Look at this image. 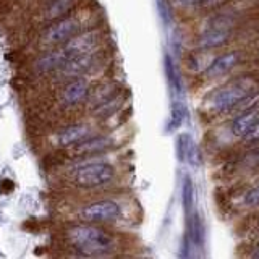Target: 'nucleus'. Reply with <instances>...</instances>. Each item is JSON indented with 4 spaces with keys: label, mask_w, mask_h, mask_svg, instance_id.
I'll return each instance as SVG.
<instances>
[{
    "label": "nucleus",
    "mask_w": 259,
    "mask_h": 259,
    "mask_svg": "<svg viewBox=\"0 0 259 259\" xmlns=\"http://www.w3.org/2000/svg\"><path fill=\"white\" fill-rule=\"evenodd\" d=\"M67 245L83 257L112 256L118 248L115 235L101 224L81 222L68 227L63 233Z\"/></svg>",
    "instance_id": "1"
},
{
    "label": "nucleus",
    "mask_w": 259,
    "mask_h": 259,
    "mask_svg": "<svg viewBox=\"0 0 259 259\" xmlns=\"http://www.w3.org/2000/svg\"><path fill=\"white\" fill-rule=\"evenodd\" d=\"M259 88V70L248 68L246 73L229 78L224 84L210 93L204 101L209 117H224L240 101L248 97Z\"/></svg>",
    "instance_id": "2"
},
{
    "label": "nucleus",
    "mask_w": 259,
    "mask_h": 259,
    "mask_svg": "<svg viewBox=\"0 0 259 259\" xmlns=\"http://www.w3.org/2000/svg\"><path fill=\"white\" fill-rule=\"evenodd\" d=\"M257 54H259V47L253 44H248L243 47H233V49H229V51H224L222 54L219 52L215 54L214 59L210 60V63L207 65V68L202 71L201 76L206 81H215V79L225 78L245 62H254Z\"/></svg>",
    "instance_id": "3"
},
{
    "label": "nucleus",
    "mask_w": 259,
    "mask_h": 259,
    "mask_svg": "<svg viewBox=\"0 0 259 259\" xmlns=\"http://www.w3.org/2000/svg\"><path fill=\"white\" fill-rule=\"evenodd\" d=\"M117 170L107 162H88L70 170V182L83 190L101 188L113 182Z\"/></svg>",
    "instance_id": "4"
},
{
    "label": "nucleus",
    "mask_w": 259,
    "mask_h": 259,
    "mask_svg": "<svg viewBox=\"0 0 259 259\" xmlns=\"http://www.w3.org/2000/svg\"><path fill=\"white\" fill-rule=\"evenodd\" d=\"M81 31H83V23L79 21V18L68 15V16H63L60 20L49 23V26L40 32L39 42L42 47L52 49V47L65 44L73 36L79 34Z\"/></svg>",
    "instance_id": "5"
},
{
    "label": "nucleus",
    "mask_w": 259,
    "mask_h": 259,
    "mask_svg": "<svg viewBox=\"0 0 259 259\" xmlns=\"http://www.w3.org/2000/svg\"><path fill=\"white\" fill-rule=\"evenodd\" d=\"M121 217V206L112 199H97L79 209V219L91 224H112Z\"/></svg>",
    "instance_id": "6"
},
{
    "label": "nucleus",
    "mask_w": 259,
    "mask_h": 259,
    "mask_svg": "<svg viewBox=\"0 0 259 259\" xmlns=\"http://www.w3.org/2000/svg\"><path fill=\"white\" fill-rule=\"evenodd\" d=\"M96 57H97V52L71 57V59L65 62L59 70H55L52 75L55 76L57 81H62V83H65V81H68V79H73V78L84 76L86 73L96 65Z\"/></svg>",
    "instance_id": "7"
},
{
    "label": "nucleus",
    "mask_w": 259,
    "mask_h": 259,
    "mask_svg": "<svg viewBox=\"0 0 259 259\" xmlns=\"http://www.w3.org/2000/svg\"><path fill=\"white\" fill-rule=\"evenodd\" d=\"M91 94V83L84 76L73 78L63 83V88L60 89V104L67 109H73L76 105L83 104L88 96Z\"/></svg>",
    "instance_id": "8"
},
{
    "label": "nucleus",
    "mask_w": 259,
    "mask_h": 259,
    "mask_svg": "<svg viewBox=\"0 0 259 259\" xmlns=\"http://www.w3.org/2000/svg\"><path fill=\"white\" fill-rule=\"evenodd\" d=\"M113 146V140L109 136H93L89 135L84 140H81L75 146H71V154H75L78 157H88L96 156V154H102L109 151Z\"/></svg>",
    "instance_id": "9"
},
{
    "label": "nucleus",
    "mask_w": 259,
    "mask_h": 259,
    "mask_svg": "<svg viewBox=\"0 0 259 259\" xmlns=\"http://www.w3.org/2000/svg\"><path fill=\"white\" fill-rule=\"evenodd\" d=\"M257 120H259V107H254V109L246 110V112H241V113H238V115H235L232 118H227L225 132H227V135H229V138L240 140V138L245 135Z\"/></svg>",
    "instance_id": "10"
},
{
    "label": "nucleus",
    "mask_w": 259,
    "mask_h": 259,
    "mask_svg": "<svg viewBox=\"0 0 259 259\" xmlns=\"http://www.w3.org/2000/svg\"><path fill=\"white\" fill-rule=\"evenodd\" d=\"M91 135V126L86 123H71L63 126L62 130L55 133L54 143L57 148H71L76 143H79L81 140H84L86 136Z\"/></svg>",
    "instance_id": "11"
},
{
    "label": "nucleus",
    "mask_w": 259,
    "mask_h": 259,
    "mask_svg": "<svg viewBox=\"0 0 259 259\" xmlns=\"http://www.w3.org/2000/svg\"><path fill=\"white\" fill-rule=\"evenodd\" d=\"M232 0H172V4L182 10H191V12H198V13H210L227 5Z\"/></svg>",
    "instance_id": "12"
},
{
    "label": "nucleus",
    "mask_w": 259,
    "mask_h": 259,
    "mask_svg": "<svg viewBox=\"0 0 259 259\" xmlns=\"http://www.w3.org/2000/svg\"><path fill=\"white\" fill-rule=\"evenodd\" d=\"M78 0H51L42 12V18L47 23L60 20L63 16H68L70 12L76 7Z\"/></svg>",
    "instance_id": "13"
},
{
    "label": "nucleus",
    "mask_w": 259,
    "mask_h": 259,
    "mask_svg": "<svg viewBox=\"0 0 259 259\" xmlns=\"http://www.w3.org/2000/svg\"><path fill=\"white\" fill-rule=\"evenodd\" d=\"M217 51H202V49H194L193 52L188 54L186 57V68H188L191 73H196V75H202V71L207 68V65L210 63V60L215 57Z\"/></svg>",
    "instance_id": "14"
},
{
    "label": "nucleus",
    "mask_w": 259,
    "mask_h": 259,
    "mask_svg": "<svg viewBox=\"0 0 259 259\" xmlns=\"http://www.w3.org/2000/svg\"><path fill=\"white\" fill-rule=\"evenodd\" d=\"M241 207L243 209L259 207V180L254 185H251L249 188L241 194Z\"/></svg>",
    "instance_id": "15"
},
{
    "label": "nucleus",
    "mask_w": 259,
    "mask_h": 259,
    "mask_svg": "<svg viewBox=\"0 0 259 259\" xmlns=\"http://www.w3.org/2000/svg\"><path fill=\"white\" fill-rule=\"evenodd\" d=\"M196 148L191 140L190 135H180L177 140V151H178V159L180 160H188L191 151Z\"/></svg>",
    "instance_id": "16"
},
{
    "label": "nucleus",
    "mask_w": 259,
    "mask_h": 259,
    "mask_svg": "<svg viewBox=\"0 0 259 259\" xmlns=\"http://www.w3.org/2000/svg\"><path fill=\"white\" fill-rule=\"evenodd\" d=\"M238 141H240V144H238L240 151L248 149V148H251V146L259 144V120L248 130V132H246L245 135H243V136L240 138Z\"/></svg>",
    "instance_id": "17"
},
{
    "label": "nucleus",
    "mask_w": 259,
    "mask_h": 259,
    "mask_svg": "<svg viewBox=\"0 0 259 259\" xmlns=\"http://www.w3.org/2000/svg\"><path fill=\"white\" fill-rule=\"evenodd\" d=\"M190 233H191V241L194 245L202 246L204 243V224H202L199 215H193L191 219V225H190Z\"/></svg>",
    "instance_id": "18"
},
{
    "label": "nucleus",
    "mask_w": 259,
    "mask_h": 259,
    "mask_svg": "<svg viewBox=\"0 0 259 259\" xmlns=\"http://www.w3.org/2000/svg\"><path fill=\"white\" fill-rule=\"evenodd\" d=\"M165 71H167V78H168V83L172 86L174 93H180V78H178V73H177V68L172 62V59L167 55L165 57Z\"/></svg>",
    "instance_id": "19"
},
{
    "label": "nucleus",
    "mask_w": 259,
    "mask_h": 259,
    "mask_svg": "<svg viewBox=\"0 0 259 259\" xmlns=\"http://www.w3.org/2000/svg\"><path fill=\"white\" fill-rule=\"evenodd\" d=\"M182 193H183V206L186 209V212H190L191 207H193V201H194V188H193V183H191L190 177L185 178Z\"/></svg>",
    "instance_id": "20"
},
{
    "label": "nucleus",
    "mask_w": 259,
    "mask_h": 259,
    "mask_svg": "<svg viewBox=\"0 0 259 259\" xmlns=\"http://www.w3.org/2000/svg\"><path fill=\"white\" fill-rule=\"evenodd\" d=\"M185 107L180 104V102H175L174 107H172V118H170V128H178L182 126L183 120H185Z\"/></svg>",
    "instance_id": "21"
},
{
    "label": "nucleus",
    "mask_w": 259,
    "mask_h": 259,
    "mask_svg": "<svg viewBox=\"0 0 259 259\" xmlns=\"http://www.w3.org/2000/svg\"><path fill=\"white\" fill-rule=\"evenodd\" d=\"M246 256H249V257H254V259H259V240L254 243L253 246H251V249L246 253Z\"/></svg>",
    "instance_id": "22"
}]
</instances>
